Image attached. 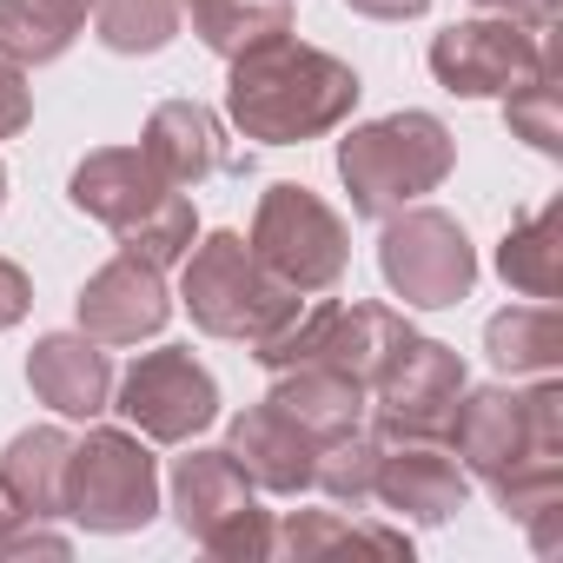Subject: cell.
I'll use <instances>...</instances> for the list:
<instances>
[{"mask_svg": "<svg viewBox=\"0 0 563 563\" xmlns=\"http://www.w3.org/2000/svg\"><path fill=\"white\" fill-rule=\"evenodd\" d=\"M457 464L497 490L504 517H530L563 497V385L543 372L530 391L484 385L457 398L451 438Z\"/></svg>", "mask_w": 563, "mask_h": 563, "instance_id": "cell-1", "label": "cell"}, {"mask_svg": "<svg viewBox=\"0 0 563 563\" xmlns=\"http://www.w3.org/2000/svg\"><path fill=\"white\" fill-rule=\"evenodd\" d=\"M358 93H365L358 74L339 54L306 47L292 27L232 54V74H225V113L258 146H306V140L345 126Z\"/></svg>", "mask_w": 563, "mask_h": 563, "instance_id": "cell-2", "label": "cell"}, {"mask_svg": "<svg viewBox=\"0 0 563 563\" xmlns=\"http://www.w3.org/2000/svg\"><path fill=\"white\" fill-rule=\"evenodd\" d=\"M67 199H74L87 219H100V225L120 239L126 258H146V265H159V272L179 265V258L192 252V239H199L192 199H186L173 179H159L140 146H100V153H87V159L74 166Z\"/></svg>", "mask_w": 563, "mask_h": 563, "instance_id": "cell-3", "label": "cell"}, {"mask_svg": "<svg viewBox=\"0 0 563 563\" xmlns=\"http://www.w3.org/2000/svg\"><path fill=\"white\" fill-rule=\"evenodd\" d=\"M451 159L457 140L438 113H385L339 140V179L358 219H391L398 206H418L424 192L444 186Z\"/></svg>", "mask_w": 563, "mask_h": 563, "instance_id": "cell-4", "label": "cell"}, {"mask_svg": "<svg viewBox=\"0 0 563 563\" xmlns=\"http://www.w3.org/2000/svg\"><path fill=\"white\" fill-rule=\"evenodd\" d=\"M179 299L192 312V325L206 339H239L252 345L258 332H272L286 319L292 299L306 292H286L278 278L252 258V245L239 232H206L186 258H179Z\"/></svg>", "mask_w": 563, "mask_h": 563, "instance_id": "cell-5", "label": "cell"}, {"mask_svg": "<svg viewBox=\"0 0 563 563\" xmlns=\"http://www.w3.org/2000/svg\"><path fill=\"white\" fill-rule=\"evenodd\" d=\"M245 245L286 292H332L345 278V258H352L345 219L299 179H278L258 192Z\"/></svg>", "mask_w": 563, "mask_h": 563, "instance_id": "cell-6", "label": "cell"}, {"mask_svg": "<svg viewBox=\"0 0 563 563\" xmlns=\"http://www.w3.org/2000/svg\"><path fill=\"white\" fill-rule=\"evenodd\" d=\"M378 272H385L391 299H405V312H444V306L471 299L477 252H471V239L451 212L398 206L385 219V239H378Z\"/></svg>", "mask_w": 563, "mask_h": 563, "instance_id": "cell-7", "label": "cell"}, {"mask_svg": "<svg viewBox=\"0 0 563 563\" xmlns=\"http://www.w3.org/2000/svg\"><path fill=\"white\" fill-rule=\"evenodd\" d=\"M67 517L87 530H146L159 517V464L140 431H87L67 457Z\"/></svg>", "mask_w": 563, "mask_h": 563, "instance_id": "cell-8", "label": "cell"}, {"mask_svg": "<svg viewBox=\"0 0 563 563\" xmlns=\"http://www.w3.org/2000/svg\"><path fill=\"white\" fill-rule=\"evenodd\" d=\"M173 510H179V530L212 556H232V563L272 556V517L258 510L252 477L225 451H186L173 464Z\"/></svg>", "mask_w": 563, "mask_h": 563, "instance_id": "cell-9", "label": "cell"}, {"mask_svg": "<svg viewBox=\"0 0 563 563\" xmlns=\"http://www.w3.org/2000/svg\"><path fill=\"white\" fill-rule=\"evenodd\" d=\"M457 398H464V358L438 339H405L391 352V365L372 378V438L378 444H405V438H431L444 444L451 438V418H457Z\"/></svg>", "mask_w": 563, "mask_h": 563, "instance_id": "cell-10", "label": "cell"}, {"mask_svg": "<svg viewBox=\"0 0 563 563\" xmlns=\"http://www.w3.org/2000/svg\"><path fill=\"white\" fill-rule=\"evenodd\" d=\"M146 444H192L212 418H219V385L212 372L186 352V345H159L140 352L120 378V405H113Z\"/></svg>", "mask_w": 563, "mask_h": 563, "instance_id": "cell-11", "label": "cell"}, {"mask_svg": "<svg viewBox=\"0 0 563 563\" xmlns=\"http://www.w3.org/2000/svg\"><path fill=\"white\" fill-rule=\"evenodd\" d=\"M543 67H550L543 41L530 27L504 21V14H477V21H457V27L431 34V74L457 100H504L523 80H537Z\"/></svg>", "mask_w": 563, "mask_h": 563, "instance_id": "cell-12", "label": "cell"}, {"mask_svg": "<svg viewBox=\"0 0 563 563\" xmlns=\"http://www.w3.org/2000/svg\"><path fill=\"white\" fill-rule=\"evenodd\" d=\"M372 504L405 523H451L471 504V471L457 464V451H444L431 438H405V444L378 451Z\"/></svg>", "mask_w": 563, "mask_h": 563, "instance_id": "cell-13", "label": "cell"}, {"mask_svg": "<svg viewBox=\"0 0 563 563\" xmlns=\"http://www.w3.org/2000/svg\"><path fill=\"white\" fill-rule=\"evenodd\" d=\"M173 319V299H166V278L159 265L146 258H107L87 286H80V332L100 339V345H140L153 339L159 325Z\"/></svg>", "mask_w": 563, "mask_h": 563, "instance_id": "cell-14", "label": "cell"}, {"mask_svg": "<svg viewBox=\"0 0 563 563\" xmlns=\"http://www.w3.org/2000/svg\"><path fill=\"white\" fill-rule=\"evenodd\" d=\"M225 457L252 477V490H272V497H299L312 490V464H319V438L286 418L272 398L265 405H245L225 431Z\"/></svg>", "mask_w": 563, "mask_h": 563, "instance_id": "cell-15", "label": "cell"}, {"mask_svg": "<svg viewBox=\"0 0 563 563\" xmlns=\"http://www.w3.org/2000/svg\"><path fill=\"white\" fill-rule=\"evenodd\" d=\"M140 153H146L153 173L173 179L179 192H186V186H206V179H219V173H245V166H252L245 153H232L219 113L199 107V100H166V107H153V120H146V133H140Z\"/></svg>", "mask_w": 563, "mask_h": 563, "instance_id": "cell-16", "label": "cell"}, {"mask_svg": "<svg viewBox=\"0 0 563 563\" xmlns=\"http://www.w3.org/2000/svg\"><path fill=\"white\" fill-rule=\"evenodd\" d=\"M27 385L60 418H100L113 411V358L87 332H47L27 358Z\"/></svg>", "mask_w": 563, "mask_h": 563, "instance_id": "cell-17", "label": "cell"}, {"mask_svg": "<svg viewBox=\"0 0 563 563\" xmlns=\"http://www.w3.org/2000/svg\"><path fill=\"white\" fill-rule=\"evenodd\" d=\"M405 339H411V319L398 306H332V319H325L306 365H332V372H345V378H358L372 391V378L391 365V352Z\"/></svg>", "mask_w": 563, "mask_h": 563, "instance_id": "cell-18", "label": "cell"}, {"mask_svg": "<svg viewBox=\"0 0 563 563\" xmlns=\"http://www.w3.org/2000/svg\"><path fill=\"white\" fill-rule=\"evenodd\" d=\"M67 457L74 438L60 424H34L21 431L8 451H0V497H8L21 517H67Z\"/></svg>", "mask_w": 563, "mask_h": 563, "instance_id": "cell-19", "label": "cell"}, {"mask_svg": "<svg viewBox=\"0 0 563 563\" xmlns=\"http://www.w3.org/2000/svg\"><path fill=\"white\" fill-rule=\"evenodd\" d=\"M265 398L286 411V418H299L319 444L358 431V424H365V405H372V391H365L358 378L332 372V365H292V372H272V391H265Z\"/></svg>", "mask_w": 563, "mask_h": 563, "instance_id": "cell-20", "label": "cell"}, {"mask_svg": "<svg viewBox=\"0 0 563 563\" xmlns=\"http://www.w3.org/2000/svg\"><path fill=\"white\" fill-rule=\"evenodd\" d=\"M497 272H504V286L517 299H556V286H563V206L556 199L537 206V212H523L504 232Z\"/></svg>", "mask_w": 563, "mask_h": 563, "instance_id": "cell-21", "label": "cell"}, {"mask_svg": "<svg viewBox=\"0 0 563 563\" xmlns=\"http://www.w3.org/2000/svg\"><path fill=\"white\" fill-rule=\"evenodd\" d=\"M325 550H385L411 556V537L378 517H345V510H292L286 523H272V556H325Z\"/></svg>", "mask_w": 563, "mask_h": 563, "instance_id": "cell-22", "label": "cell"}, {"mask_svg": "<svg viewBox=\"0 0 563 563\" xmlns=\"http://www.w3.org/2000/svg\"><path fill=\"white\" fill-rule=\"evenodd\" d=\"M484 345L497 358V372L510 378H543L563 365V312L556 299H530V306H510L484 325Z\"/></svg>", "mask_w": 563, "mask_h": 563, "instance_id": "cell-23", "label": "cell"}, {"mask_svg": "<svg viewBox=\"0 0 563 563\" xmlns=\"http://www.w3.org/2000/svg\"><path fill=\"white\" fill-rule=\"evenodd\" d=\"M87 34V0H0V47L21 67L60 60Z\"/></svg>", "mask_w": 563, "mask_h": 563, "instance_id": "cell-24", "label": "cell"}, {"mask_svg": "<svg viewBox=\"0 0 563 563\" xmlns=\"http://www.w3.org/2000/svg\"><path fill=\"white\" fill-rule=\"evenodd\" d=\"M179 21H192V34L232 60L272 34H286L292 27V0H179Z\"/></svg>", "mask_w": 563, "mask_h": 563, "instance_id": "cell-25", "label": "cell"}, {"mask_svg": "<svg viewBox=\"0 0 563 563\" xmlns=\"http://www.w3.org/2000/svg\"><path fill=\"white\" fill-rule=\"evenodd\" d=\"M93 41L113 54H159L179 34V8L173 0H87Z\"/></svg>", "mask_w": 563, "mask_h": 563, "instance_id": "cell-26", "label": "cell"}, {"mask_svg": "<svg viewBox=\"0 0 563 563\" xmlns=\"http://www.w3.org/2000/svg\"><path fill=\"white\" fill-rule=\"evenodd\" d=\"M378 438L358 424V431H345V438H332V444H319V464H312V490H325L332 504H352V510H365L372 504V477H378Z\"/></svg>", "mask_w": 563, "mask_h": 563, "instance_id": "cell-27", "label": "cell"}, {"mask_svg": "<svg viewBox=\"0 0 563 563\" xmlns=\"http://www.w3.org/2000/svg\"><path fill=\"white\" fill-rule=\"evenodd\" d=\"M504 126H510L517 140H530L543 159L563 153V113H556V74H550V67H543L537 80H523L517 93H504Z\"/></svg>", "mask_w": 563, "mask_h": 563, "instance_id": "cell-28", "label": "cell"}, {"mask_svg": "<svg viewBox=\"0 0 563 563\" xmlns=\"http://www.w3.org/2000/svg\"><path fill=\"white\" fill-rule=\"evenodd\" d=\"M27 120H34V87H27V67L0 47V140H14V133H27Z\"/></svg>", "mask_w": 563, "mask_h": 563, "instance_id": "cell-29", "label": "cell"}, {"mask_svg": "<svg viewBox=\"0 0 563 563\" xmlns=\"http://www.w3.org/2000/svg\"><path fill=\"white\" fill-rule=\"evenodd\" d=\"M34 306V286H27V272L14 258H0V332H14Z\"/></svg>", "mask_w": 563, "mask_h": 563, "instance_id": "cell-30", "label": "cell"}, {"mask_svg": "<svg viewBox=\"0 0 563 563\" xmlns=\"http://www.w3.org/2000/svg\"><path fill=\"white\" fill-rule=\"evenodd\" d=\"M477 14H504V21H517V27H530V34H543L550 21H556V0H471Z\"/></svg>", "mask_w": 563, "mask_h": 563, "instance_id": "cell-31", "label": "cell"}, {"mask_svg": "<svg viewBox=\"0 0 563 563\" xmlns=\"http://www.w3.org/2000/svg\"><path fill=\"white\" fill-rule=\"evenodd\" d=\"M352 14H365V21H418L431 0H345Z\"/></svg>", "mask_w": 563, "mask_h": 563, "instance_id": "cell-32", "label": "cell"}, {"mask_svg": "<svg viewBox=\"0 0 563 563\" xmlns=\"http://www.w3.org/2000/svg\"><path fill=\"white\" fill-rule=\"evenodd\" d=\"M0 206H8V166H0Z\"/></svg>", "mask_w": 563, "mask_h": 563, "instance_id": "cell-33", "label": "cell"}]
</instances>
